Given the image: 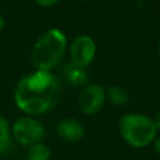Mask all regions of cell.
<instances>
[{"instance_id": "1", "label": "cell", "mask_w": 160, "mask_h": 160, "mask_svg": "<svg viewBox=\"0 0 160 160\" xmlns=\"http://www.w3.org/2000/svg\"><path fill=\"white\" fill-rule=\"evenodd\" d=\"M61 81L51 71L35 70L22 76L14 91L16 106L29 116L52 110L61 98Z\"/></svg>"}, {"instance_id": "2", "label": "cell", "mask_w": 160, "mask_h": 160, "mask_svg": "<svg viewBox=\"0 0 160 160\" xmlns=\"http://www.w3.org/2000/svg\"><path fill=\"white\" fill-rule=\"evenodd\" d=\"M68 46L65 34L55 28L42 32L34 44L31 61L35 69L51 71L62 59Z\"/></svg>"}, {"instance_id": "3", "label": "cell", "mask_w": 160, "mask_h": 160, "mask_svg": "<svg viewBox=\"0 0 160 160\" xmlns=\"http://www.w3.org/2000/svg\"><path fill=\"white\" fill-rule=\"evenodd\" d=\"M119 132L128 145L142 149L152 144L158 130L152 118L141 112H128L119 120Z\"/></svg>"}, {"instance_id": "4", "label": "cell", "mask_w": 160, "mask_h": 160, "mask_svg": "<svg viewBox=\"0 0 160 160\" xmlns=\"http://www.w3.org/2000/svg\"><path fill=\"white\" fill-rule=\"evenodd\" d=\"M45 126L35 116L19 118L11 126V135L18 144L21 146H31L36 142L42 141L45 136Z\"/></svg>"}, {"instance_id": "5", "label": "cell", "mask_w": 160, "mask_h": 160, "mask_svg": "<svg viewBox=\"0 0 160 160\" xmlns=\"http://www.w3.org/2000/svg\"><path fill=\"white\" fill-rule=\"evenodd\" d=\"M70 65L85 70L91 65L96 55V42L90 35L81 34L76 36L69 49Z\"/></svg>"}, {"instance_id": "6", "label": "cell", "mask_w": 160, "mask_h": 160, "mask_svg": "<svg viewBox=\"0 0 160 160\" xmlns=\"http://www.w3.org/2000/svg\"><path fill=\"white\" fill-rule=\"evenodd\" d=\"M106 101V90L100 84H88L79 94L78 105L82 114L94 115L100 111Z\"/></svg>"}, {"instance_id": "7", "label": "cell", "mask_w": 160, "mask_h": 160, "mask_svg": "<svg viewBox=\"0 0 160 160\" xmlns=\"http://www.w3.org/2000/svg\"><path fill=\"white\" fill-rule=\"evenodd\" d=\"M56 134L64 141L75 142L85 136V128L80 120L75 118H65L58 122Z\"/></svg>"}, {"instance_id": "8", "label": "cell", "mask_w": 160, "mask_h": 160, "mask_svg": "<svg viewBox=\"0 0 160 160\" xmlns=\"http://www.w3.org/2000/svg\"><path fill=\"white\" fill-rule=\"evenodd\" d=\"M130 95L126 89L120 85H111L106 90V100H109L114 106H122L128 104Z\"/></svg>"}, {"instance_id": "9", "label": "cell", "mask_w": 160, "mask_h": 160, "mask_svg": "<svg viewBox=\"0 0 160 160\" xmlns=\"http://www.w3.org/2000/svg\"><path fill=\"white\" fill-rule=\"evenodd\" d=\"M26 158L28 160H50L51 149L42 141L36 142L28 148Z\"/></svg>"}, {"instance_id": "10", "label": "cell", "mask_w": 160, "mask_h": 160, "mask_svg": "<svg viewBox=\"0 0 160 160\" xmlns=\"http://www.w3.org/2000/svg\"><path fill=\"white\" fill-rule=\"evenodd\" d=\"M66 80L72 86H81V85H84L86 82L88 76H86L85 70L71 66L66 72Z\"/></svg>"}, {"instance_id": "11", "label": "cell", "mask_w": 160, "mask_h": 160, "mask_svg": "<svg viewBox=\"0 0 160 160\" xmlns=\"http://www.w3.org/2000/svg\"><path fill=\"white\" fill-rule=\"evenodd\" d=\"M10 138H11V126L9 121L0 115V144L6 148L10 144Z\"/></svg>"}, {"instance_id": "12", "label": "cell", "mask_w": 160, "mask_h": 160, "mask_svg": "<svg viewBox=\"0 0 160 160\" xmlns=\"http://www.w3.org/2000/svg\"><path fill=\"white\" fill-rule=\"evenodd\" d=\"M35 4H38L41 8H51L56 4H59L61 0H34Z\"/></svg>"}, {"instance_id": "13", "label": "cell", "mask_w": 160, "mask_h": 160, "mask_svg": "<svg viewBox=\"0 0 160 160\" xmlns=\"http://www.w3.org/2000/svg\"><path fill=\"white\" fill-rule=\"evenodd\" d=\"M152 146H154V150L160 155V135L156 136V138L154 139V141H152Z\"/></svg>"}, {"instance_id": "14", "label": "cell", "mask_w": 160, "mask_h": 160, "mask_svg": "<svg viewBox=\"0 0 160 160\" xmlns=\"http://www.w3.org/2000/svg\"><path fill=\"white\" fill-rule=\"evenodd\" d=\"M152 121H154V125H155L156 130L159 131L160 130V111L155 115V118H152Z\"/></svg>"}, {"instance_id": "15", "label": "cell", "mask_w": 160, "mask_h": 160, "mask_svg": "<svg viewBox=\"0 0 160 160\" xmlns=\"http://www.w3.org/2000/svg\"><path fill=\"white\" fill-rule=\"evenodd\" d=\"M4 28H5V19H4V16L0 14V34H1V31L4 30Z\"/></svg>"}, {"instance_id": "16", "label": "cell", "mask_w": 160, "mask_h": 160, "mask_svg": "<svg viewBox=\"0 0 160 160\" xmlns=\"http://www.w3.org/2000/svg\"><path fill=\"white\" fill-rule=\"evenodd\" d=\"M4 151H5V148H4V146L0 144V156L2 155V152H4Z\"/></svg>"}, {"instance_id": "17", "label": "cell", "mask_w": 160, "mask_h": 160, "mask_svg": "<svg viewBox=\"0 0 160 160\" xmlns=\"http://www.w3.org/2000/svg\"><path fill=\"white\" fill-rule=\"evenodd\" d=\"M158 54L160 56V40H159V44H158Z\"/></svg>"}, {"instance_id": "18", "label": "cell", "mask_w": 160, "mask_h": 160, "mask_svg": "<svg viewBox=\"0 0 160 160\" xmlns=\"http://www.w3.org/2000/svg\"><path fill=\"white\" fill-rule=\"evenodd\" d=\"M80 1H86V0H80Z\"/></svg>"}]
</instances>
